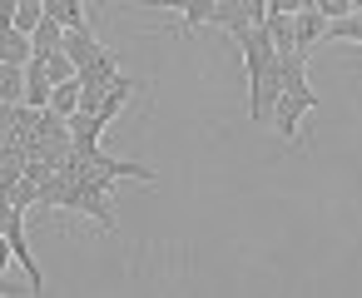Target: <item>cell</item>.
Instances as JSON below:
<instances>
[{
    "label": "cell",
    "mask_w": 362,
    "mask_h": 298,
    "mask_svg": "<svg viewBox=\"0 0 362 298\" xmlns=\"http://www.w3.org/2000/svg\"><path fill=\"white\" fill-rule=\"evenodd\" d=\"M322 110V95L308 85V50H293L283 55V90H278V105H273V130L283 139L298 134V120Z\"/></svg>",
    "instance_id": "6da1fadb"
},
{
    "label": "cell",
    "mask_w": 362,
    "mask_h": 298,
    "mask_svg": "<svg viewBox=\"0 0 362 298\" xmlns=\"http://www.w3.org/2000/svg\"><path fill=\"white\" fill-rule=\"evenodd\" d=\"M263 21H268V0H218L214 16H209V25L223 30V35H233V40H243Z\"/></svg>",
    "instance_id": "7a4b0ae2"
},
{
    "label": "cell",
    "mask_w": 362,
    "mask_h": 298,
    "mask_svg": "<svg viewBox=\"0 0 362 298\" xmlns=\"http://www.w3.org/2000/svg\"><path fill=\"white\" fill-rule=\"evenodd\" d=\"M0 234L11 239V248H16V263L25 268V283H30V293H45V273H40V263H35L30 243H25V209H21V204H11V214H6V224H0Z\"/></svg>",
    "instance_id": "3957f363"
},
{
    "label": "cell",
    "mask_w": 362,
    "mask_h": 298,
    "mask_svg": "<svg viewBox=\"0 0 362 298\" xmlns=\"http://www.w3.org/2000/svg\"><path fill=\"white\" fill-rule=\"evenodd\" d=\"M0 60H6V65H30V60H35L30 35H25V30H16L11 21H0Z\"/></svg>",
    "instance_id": "277c9868"
},
{
    "label": "cell",
    "mask_w": 362,
    "mask_h": 298,
    "mask_svg": "<svg viewBox=\"0 0 362 298\" xmlns=\"http://www.w3.org/2000/svg\"><path fill=\"white\" fill-rule=\"evenodd\" d=\"M50 90H55V80H50L45 60L35 55V60L25 65V105H30V110H45V105H50Z\"/></svg>",
    "instance_id": "5b68a950"
},
{
    "label": "cell",
    "mask_w": 362,
    "mask_h": 298,
    "mask_svg": "<svg viewBox=\"0 0 362 298\" xmlns=\"http://www.w3.org/2000/svg\"><path fill=\"white\" fill-rule=\"evenodd\" d=\"M293 25H298V50H313L317 40H327V16H322L317 6H303V11L293 16Z\"/></svg>",
    "instance_id": "8992f818"
},
{
    "label": "cell",
    "mask_w": 362,
    "mask_h": 298,
    "mask_svg": "<svg viewBox=\"0 0 362 298\" xmlns=\"http://www.w3.org/2000/svg\"><path fill=\"white\" fill-rule=\"evenodd\" d=\"M65 55H70L75 65H90V60H100V55H105V45L95 40V30H90V25H75V30H65Z\"/></svg>",
    "instance_id": "52a82bcc"
},
{
    "label": "cell",
    "mask_w": 362,
    "mask_h": 298,
    "mask_svg": "<svg viewBox=\"0 0 362 298\" xmlns=\"http://www.w3.org/2000/svg\"><path fill=\"white\" fill-rule=\"evenodd\" d=\"M263 30H268V40H273L278 55H293V50H298V25H293V16L273 11V16L263 21Z\"/></svg>",
    "instance_id": "ba28073f"
},
{
    "label": "cell",
    "mask_w": 362,
    "mask_h": 298,
    "mask_svg": "<svg viewBox=\"0 0 362 298\" xmlns=\"http://www.w3.org/2000/svg\"><path fill=\"white\" fill-rule=\"evenodd\" d=\"M30 45H35V55L45 60V55H55V50H65V25L55 21V16H45L35 30H30Z\"/></svg>",
    "instance_id": "9c48e42d"
},
{
    "label": "cell",
    "mask_w": 362,
    "mask_h": 298,
    "mask_svg": "<svg viewBox=\"0 0 362 298\" xmlns=\"http://www.w3.org/2000/svg\"><path fill=\"white\" fill-rule=\"evenodd\" d=\"M134 90H139V85H134L129 75H115V80H110V90H105V105H100L95 115H100V120L110 125V120H115V115H119V110L129 105V95H134Z\"/></svg>",
    "instance_id": "30bf717a"
},
{
    "label": "cell",
    "mask_w": 362,
    "mask_h": 298,
    "mask_svg": "<svg viewBox=\"0 0 362 298\" xmlns=\"http://www.w3.org/2000/svg\"><path fill=\"white\" fill-rule=\"evenodd\" d=\"M45 16H55L65 30L85 25V0H45Z\"/></svg>",
    "instance_id": "8fae6325"
},
{
    "label": "cell",
    "mask_w": 362,
    "mask_h": 298,
    "mask_svg": "<svg viewBox=\"0 0 362 298\" xmlns=\"http://www.w3.org/2000/svg\"><path fill=\"white\" fill-rule=\"evenodd\" d=\"M50 110L70 120V115L80 110V80H65V85H55V90H50Z\"/></svg>",
    "instance_id": "7c38bea8"
},
{
    "label": "cell",
    "mask_w": 362,
    "mask_h": 298,
    "mask_svg": "<svg viewBox=\"0 0 362 298\" xmlns=\"http://www.w3.org/2000/svg\"><path fill=\"white\" fill-rule=\"evenodd\" d=\"M214 6H218V0H189V11L179 16V25L194 35V30H204L209 25V16H214Z\"/></svg>",
    "instance_id": "4fadbf2b"
},
{
    "label": "cell",
    "mask_w": 362,
    "mask_h": 298,
    "mask_svg": "<svg viewBox=\"0 0 362 298\" xmlns=\"http://www.w3.org/2000/svg\"><path fill=\"white\" fill-rule=\"evenodd\" d=\"M45 70H50V80H55V85H65V80H75V75H80V65H75V60H70L65 50L45 55Z\"/></svg>",
    "instance_id": "5bb4252c"
},
{
    "label": "cell",
    "mask_w": 362,
    "mask_h": 298,
    "mask_svg": "<svg viewBox=\"0 0 362 298\" xmlns=\"http://www.w3.org/2000/svg\"><path fill=\"white\" fill-rule=\"evenodd\" d=\"M11 204H21V209H35V204H40V179L21 174V184L11 189Z\"/></svg>",
    "instance_id": "9a60e30c"
},
{
    "label": "cell",
    "mask_w": 362,
    "mask_h": 298,
    "mask_svg": "<svg viewBox=\"0 0 362 298\" xmlns=\"http://www.w3.org/2000/svg\"><path fill=\"white\" fill-rule=\"evenodd\" d=\"M308 6H317L327 21H342V16H352V0H308Z\"/></svg>",
    "instance_id": "2e32d148"
},
{
    "label": "cell",
    "mask_w": 362,
    "mask_h": 298,
    "mask_svg": "<svg viewBox=\"0 0 362 298\" xmlns=\"http://www.w3.org/2000/svg\"><path fill=\"white\" fill-rule=\"evenodd\" d=\"M11 263H16V248H11L6 234H0V278H11Z\"/></svg>",
    "instance_id": "e0dca14e"
},
{
    "label": "cell",
    "mask_w": 362,
    "mask_h": 298,
    "mask_svg": "<svg viewBox=\"0 0 362 298\" xmlns=\"http://www.w3.org/2000/svg\"><path fill=\"white\" fill-rule=\"evenodd\" d=\"M303 6H308V0H268V16H273V11H283V16H298Z\"/></svg>",
    "instance_id": "ac0fdd59"
},
{
    "label": "cell",
    "mask_w": 362,
    "mask_h": 298,
    "mask_svg": "<svg viewBox=\"0 0 362 298\" xmlns=\"http://www.w3.org/2000/svg\"><path fill=\"white\" fill-rule=\"evenodd\" d=\"M144 6H154V11H179V16H184L189 0H144Z\"/></svg>",
    "instance_id": "d6986e66"
},
{
    "label": "cell",
    "mask_w": 362,
    "mask_h": 298,
    "mask_svg": "<svg viewBox=\"0 0 362 298\" xmlns=\"http://www.w3.org/2000/svg\"><path fill=\"white\" fill-rule=\"evenodd\" d=\"M352 11H362V0H352Z\"/></svg>",
    "instance_id": "ffe728a7"
}]
</instances>
